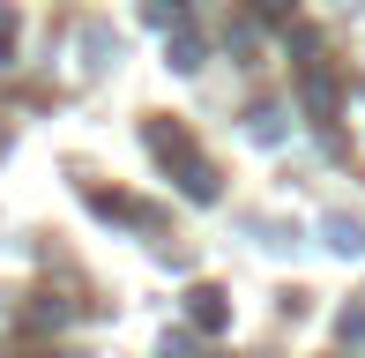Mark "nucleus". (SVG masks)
Returning <instances> with one entry per match:
<instances>
[{
    "label": "nucleus",
    "mask_w": 365,
    "mask_h": 358,
    "mask_svg": "<svg viewBox=\"0 0 365 358\" xmlns=\"http://www.w3.org/2000/svg\"><path fill=\"white\" fill-rule=\"evenodd\" d=\"M164 358H194V336H164Z\"/></svg>",
    "instance_id": "nucleus-5"
},
{
    "label": "nucleus",
    "mask_w": 365,
    "mask_h": 358,
    "mask_svg": "<svg viewBox=\"0 0 365 358\" xmlns=\"http://www.w3.org/2000/svg\"><path fill=\"white\" fill-rule=\"evenodd\" d=\"M187 15V0H149V23H179Z\"/></svg>",
    "instance_id": "nucleus-4"
},
{
    "label": "nucleus",
    "mask_w": 365,
    "mask_h": 358,
    "mask_svg": "<svg viewBox=\"0 0 365 358\" xmlns=\"http://www.w3.org/2000/svg\"><path fill=\"white\" fill-rule=\"evenodd\" d=\"M172 68H179V75L202 68V38H194V30H179V38H172Z\"/></svg>",
    "instance_id": "nucleus-3"
},
{
    "label": "nucleus",
    "mask_w": 365,
    "mask_h": 358,
    "mask_svg": "<svg viewBox=\"0 0 365 358\" xmlns=\"http://www.w3.org/2000/svg\"><path fill=\"white\" fill-rule=\"evenodd\" d=\"M224 314H231L224 291H209V284H194V291H187V321H194V329H224Z\"/></svg>",
    "instance_id": "nucleus-1"
},
{
    "label": "nucleus",
    "mask_w": 365,
    "mask_h": 358,
    "mask_svg": "<svg viewBox=\"0 0 365 358\" xmlns=\"http://www.w3.org/2000/svg\"><path fill=\"white\" fill-rule=\"evenodd\" d=\"M328 247L336 254H365V224L358 217H328Z\"/></svg>",
    "instance_id": "nucleus-2"
}]
</instances>
